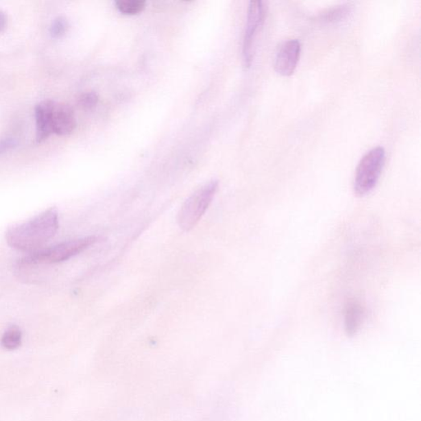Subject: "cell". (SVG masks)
Wrapping results in <instances>:
<instances>
[{"label":"cell","mask_w":421,"mask_h":421,"mask_svg":"<svg viewBox=\"0 0 421 421\" xmlns=\"http://www.w3.org/2000/svg\"><path fill=\"white\" fill-rule=\"evenodd\" d=\"M59 229V214L56 208L45 210L38 216L6 231L8 245L24 252H35L55 237Z\"/></svg>","instance_id":"1"},{"label":"cell","mask_w":421,"mask_h":421,"mask_svg":"<svg viewBox=\"0 0 421 421\" xmlns=\"http://www.w3.org/2000/svg\"><path fill=\"white\" fill-rule=\"evenodd\" d=\"M386 160L385 148L376 147L367 152L359 163L354 179V191L363 197L373 191L381 178Z\"/></svg>","instance_id":"2"},{"label":"cell","mask_w":421,"mask_h":421,"mask_svg":"<svg viewBox=\"0 0 421 421\" xmlns=\"http://www.w3.org/2000/svg\"><path fill=\"white\" fill-rule=\"evenodd\" d=\"M97 241V237H88L58 243L47 249L32 252L20 261L21 265L53 264L64 262L82 253Z\"/></svg>","instance_id":"3"},{"label":"cell","mask_w":421,"mask_h":421,"mask_svg":"<svg viewBox=\"0 0 421 421\" xmlns=\"http://www.w3.org/2000/svg\"><path fill=\"white\" fill-rule=\"evenodd\" d=\"M218 187L217 180L210 181L185 201L178 214V224L181 229L189 231L195 228L212 204Z\"/></svg>","instance_id":"4"},{"label":"cell","mask_w":421,"mask_h":421,"mask_svg":"<svg viewBox=\"0 0 421 421\" xmlns=\"http://www.w3.org/2000/svg\"><path fill=\"white\" fill-rule=\"evenodd\" d=\"M266 16L265 3L251 1L248 8L247 23L243 41V62L245 68H250L255 51V40L258 32L263 27Z\"/></svg>","instance_id":"5"},{"label":"cell","mask_w":421,"mask_h":421,"mask_svg":"<svg viewBox=\"0 0 421 421\" xmlns=\"http://www.w3.org/2000/svg\"><path fill=\"white\" fill-rule=\"evenodd\" d=\"M301 45L298 40H288L276 53L274 60L275 71L282 76H290L299 63Z\"/></svg>","instance_id":"6"},{"label":"cell","mask_w":421,"mask_h":421,"mask_svg":"<svg viewBox=\"0 0 421 421\" xmlns=\"http://www.w3.org/2000/svg\"><path fill=\"white\" fill-rule=\"evenodd\" d=\"M76 125L75 115L71 107L55 102L52 112L53 134L69 135L75 130Z\"/></svg>","instance_id":"7"},{"label":"cell","mask_w":421,"mask_h":421,"mask_svg":"<svg viewBox=\"0 0 421 421\" xmlns=\"http://www.w3.org/2000/svg\"><path fill=\"white\" fill-rule=\"evenodd\" d=\"M55 101L47 100L36 106V141L43 143L53 134L52 112Z\"/></svg>","instance_id":"8"},{"label":"cell","mask_w":421,"mask_h":421,"mask_svg":"<svg viewBox=\"0 0 421 421\" xmlns=\"http://www.w3.org/2000/svg\"><path fill=\"white\" fill-rule=\"evenodd\" d=\"M364 309L361 304L352 301L350 302L345 311V328L349 336H353L361 327L364 320Z\"/></svg>","instance_id":"9"},{"label":"cell","mask_w":421,"mask_h":421,"mask_svg":"<svg viewBox=\"0 0 421 421\" xmlns=\"http://www.w3.org/2000/svg\"><path fill=\"white\" fill-rule=\"evenodd\" d=\"M353 6L350 3H344L330 8L327 11L320 14L319 19L324 23H338L344 22L352 14Z\"/></svg>","instance_id":"10"},{"label":"cell","mask_w":421,"mask_h":421,"mask_svg":"<svg viewBox=\"0 0 421 421\" xmlns=\"http://www.w3.org/2000/svg\"><path fill=\"white\" fill-rule=\"evenodd\" d=\"M22 331L16 326H12L3 333L1 344L3 348L8 350L19 348L22 342Z\"/></svg>","instance_id":"11"},{"label":"cell","mask_w":421,"mask_h":421,"mask_svg":"<svg viewBox=\"0 0 421 421\" xmlns=\"http://www.w3.org/2000/svg\"><path fill=\"white\" fill-rule=\"evenodd\" d=\"M117 10L125 15H135L145 10L146 2L143 0H119L115 2Z\"/></svg>","instance_id":"12"},{"label":"cell","mask_w":421,"mask_h":421,"mask_svg":"<svg viewBox=\"0 0 421 421\" xmlns=\"http://www.w3.org/2000/svg\"><path fill=\"white\" fill-rule=\"evenodd\" d=\"M69 27L68 21L63 16H59L53 21V23L49 27V33L53 38H60L65 35Z\"/></svg>","instance_id":"13"},{"label":"cell","mask_w":421,"mask_h":421,"mask_svg":"<svg viewBox=\"0 0 421 421\" xmlns=\"http://www.w3.org/2000/svg\"><path fill=\"white\" fill-rule=\"evenodd\" d=\"M98 100V95L96 93L90 92L82 94L78 102L82 108L91 110L97 105Z\"/></svg>","instance_id":"14"},{"label":"cell","mask_w":421,"mask_h":421,"mask_svg":"<svg viewBox=\"0 0 421 421\" xmlns=\"http://www.w3.org/2000/svg\"><path fill=\"white\" fill-rule=\"evenodd\" d=\"M19 146L18 140L14 138H6L0 140V155L6 154Z\"/></svg>","instance_id":"15"},{"label":"cell","mask_w":421,"mask_h":421,"mask_svg":"<svg viewBox=\"0 0 421 421\" xmlns=\"http://www.w3.org/2000/svg\"><path fill=\"white\" fill-rule=\"evenodd\" d=\"M7 25V16L3 12L0 10V32L5 29Z\"/></svg>","instance_id":"16"}]
</instances>
